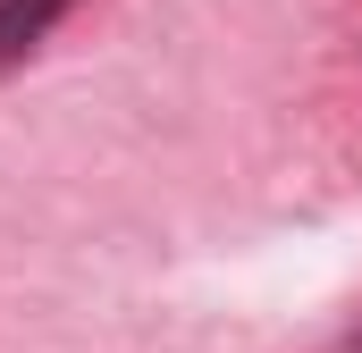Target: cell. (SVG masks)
<instances>
[{
  "instance_id": "obj_2",
  "label": "cell",
  "mask_w": 362,
  "mask_h": 353,
  "mask_svg": "<svg viewBox=\"0 0 362 353\" xmlns=\"http://www.w3.org/2000/svg\"><path fill=\"white\" fill-rule=\"evenodd\" d=\"M354 353H362V345H354Z\"/></svg>"
},
{
  "instance_id": "obj_1",
  "label": "cell",
  "mask_w": 362,
  "mask_h": 353,
  "mask_svg": "<svg viewBox=\"0 0 362 353\" xmlns=\"http://www.w3.org/2000/svg\"><path fill=\"white\" fill-rule=\"evenodd\" d=\"M76 0H0V59H25Z\"/></svg>"
}]
</instances>
